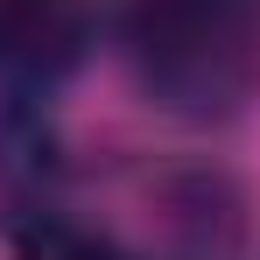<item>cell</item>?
<instances>
[{
    "instance_id": "obj_1",
    "label": "cell",
    "mask_w": 260,
    "mask_h": 260,
    "mask_svg": "<svg viewBox=\"0 0 260 260\" xmlns=\"http://www.w3.org/2000/svg\"><path fill=\"white\" fill-rule=\"evenodd\" d=\"M127 56L162 113L232 120L260 85V0H134Z\"/></svg>"
},
{
    "instance_id": "obj_4",
    "label": "cell",
    "mask_w": 260,
    "mask_h": 260,
    "mask_svg": "<svg viewBox=\"0 0 260 260\" xmlns=\"http://www.w3.org/2000/svg\"><path fill=\"white\" fill-rule=\"evenodd\" d=\"M7 246H14V260H127L99 225L56 211V204H43L36 218H21V225L7 232Z\"/></svg>"
},
{
    "instance_id": "obj_2",
    "label": "cell",
    "mask_w": 260,
    "mask_h": 260,
    "mask_svg": "<svg viewBox=\"0 0 260 260\" xmlns=\"http://www.w3.org/2000/svg\"><path fill=\"white\" fill-rule=\"evenodd\" d=\"M85 49V0H0V71L14 85H49Z\"/></svg>"
},
{
    "instance_id": "obj_3",
    "label": "cell",
    "mask_w": 260,
    "mask_h": 260,
    "mask_svg": "<svg viewBox=\"0 0 260 260\" xmlns=\"http://www.w3.org/2000/svg\"><path fill=\"white\" fill-rule=\"evenodd\" d=\"M43 204H56V141L21 99H0V232Z\"/></svg>"
}]
</instances>
